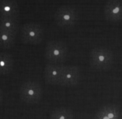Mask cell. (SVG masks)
I'll return each mask as SVG.
<instances>
[{
	"label": "cell",
	"instance_id": "obj_1",
	"mask_svg": "<svg viewBox=\"0 0 122 119\" xmlns=\"http://www.w3.org/2000/svg\"><path fill=\"white\" fill-rule=\"evenodd\" d=\"M114 62L112 51L106 47H95L90 54V64L94 69L107 71L112 67Z\"/></svg>",
	"mask_w": 122,
	"mask_h": 119
},
{
	"label": "cell",
	"instance_id": "obj_2",
	"mask_svg": "<svg viewBox=\"0 0 122 119\" xmlns=\"http://www.w3.org/2000/svg\"><path fill=\"white\" fill-rule=\"evenodd\" d=\"M45 58L53 64L62 63L68 56V48L64 42L60 41H51L46 44L45 48Z\"/></svg>",
	"mask_w": 122,
	"mask_h": 119
},
{
	"label": "cell",
	"instance_id": "obj_3",
	"mask_svg": "<svg viewBox=\"0 0 122 119\" xmlns=\"http://www.w3.org/2000/svg\"><path fill=\"white\" fill-rule=\"evenodd\" d=\"M20 98L27 104H38L43 95L42 87L36 81H26L21 84L19 90Z\"/></svg>",
	"mask_w": 122,
	"mask_h": 119
},
{
	"label": "cell",
	"instance_id": "obj_4",
	"mask_svg": "<svg viewBox=\"0 0 122 119\" xmlns=\"http://www.w3.org/2000/svg\"><path fill=\"white\" fill-rule=\"evenodd\" d=\"M54 19L56 24L61 28H71L76 24L79 19V14L75 7L64 5L56 10Z\"/></svg>",
	"mask_w": 122,
	"mask_h": 119
},
{
	"label": "cell",
	"instance_id": "obj_5",
	"mask_svg": "<svg viewBox=\"0 0 122 119\" xmlns=\"http://www.w3.org/2000/svg\"><path fill=\"white\" fill-rule=\"evenodd\" d=\"M44 29L37 23H26L21 28V40L27 45H38L42 41Z\"/></svg>",
	"mask_w": 122,
	"mask_h": 119
},
{
	"label": "cell",
	"instance_id": "obj_6",
	"mask_svg": "<svg viewBox=\"0 0 122 119\" xmlns=\"http://www.w3.org/2000/svg\"><path fill=\"white\" fill-rule=\"evenodd\" d=\"M103 14L111 22L122 21V0H109L104 6Z\"/></svg>",
	"mask_w": 122,
	"mask_h": 119
},
{
	"label": "cell",
	"instance_id": "obj_7",
	"mask_svg": "<svg viewBox=\"0 0 122 119\" xmlns=\"http://www.w3.org/2000/svg\"><path fill=\"white\" fill-rule=\"evenodd\" d=\"M81 69L76 66H64L60 86H75L81 80Z\"/></svg>",
	"mask_w": 122,
	"mask_h": 119
},
{
	"label": "cell",
	"instance_id": "obj_8",
	"mask_svg": "<svg viewBox=\"0 0 122 119\" xmlns=\"http://www.w3.org/2000/svg\"><path fill=\"white\" fill-rule=\"evenodd\" d=\"M64 66L49 63L44 68V79L47 84L60 85Z\"/></svg>",
	"mask_w": 122,
	"mask_h": 119
},
{
	"label": "cell",
	"instance_id": "obj_9",
	"mask_svg": "<svg viewBox=\"0 0 122 119\" xmlns=\"http://www.w3.org/2000/svg\"><path fill=\"white\" fill-rule=\"evenodd\" d=\"M20 7L16 0H0V19L17 18Z\"/></svg>",
	"mask_w": 122,
	"mask_h": 119
},
{
	"label": "cell",
	"instance_id": "obj_10",
	"mask_svg": "<svg viewBox=\"0 0 122 119\" xmlns=\"http://www.w3.org/2000/svg\"><path fill=\"white\" fill-rule=\"evenodd\" d=\"M94 119H122V112L117 105H107L96 112Z\"/></svg>",
	"mask_w": 122,
	"mask_h": 119
},
{
	"label": "cell",
	"instance_id": "obj_11",
	"mask_svg": "<svg viewBox=\"0 0 122 119\" xmlns=\"http://www.w3.org/2000/svg\"><path fill=\"white\" fill-rule=\"evenodd\" d=\"M14 67V59L10 54L0 52V75L11 73Z\"/></svg>",
	"mask_w": 122,
	"mask_h": 119
},
{
	"label": "cell",
	"instance_id": "obj_12",
	"mask_svg": "<svg viewBox=\"0 0 122 119\" xmlns=\"http://www.w3.org/2000/svg\"><path fill=\"white\" fill-rule=\"evenodd\" d=\"M15 41V33L0 30V49L11 48Z\"/></svg>",
	"mask_w": 122,
	"mask_h": 119
},
{
	"label": "cell",
	"instance_id": "obj_13",
	"mask_svg": "<svg viewBox=\"0 0 122 119\" xmlns=\"http://www.w3.org/2000/svg\"><path fill=\"white\" fill-rule=\"evenodd\" d=\"M50 119H74V114L70 109L60 107L51 112Z\"/></svg>",
	"mask_w": 122,
	"mask_h": 119
},
{
	"label": "cell",
	"instance_id": "obj_14",
	"mask_svg": "<svg viewBox=\"0 0 122 119\" xmlns=\"http://www.w3.org/2000/svg\"><path fill=\"white\" fill-rule=\"evenodd\" d=\"M18 26V17L17 18H8L0 19V30L7 31V32L16 34Z\"/></svg>",
	"mask_w": 122,
	"mask_h": 119
},
{
	"label": "cell",
	"instance_id": "obj_15",
	"mask_svg": "<svg viewBox=\"0 0 122 119\" xmlns=\"http://www.w3.org/2000/svg\"><path fill=\"white\" fill-rule=\"evenodd\" d=\"M3 92L0 89V105L3 103Z\"/></svg>",
	"mask_w": 122,
	"mask_h": 119
}]
</instances>
